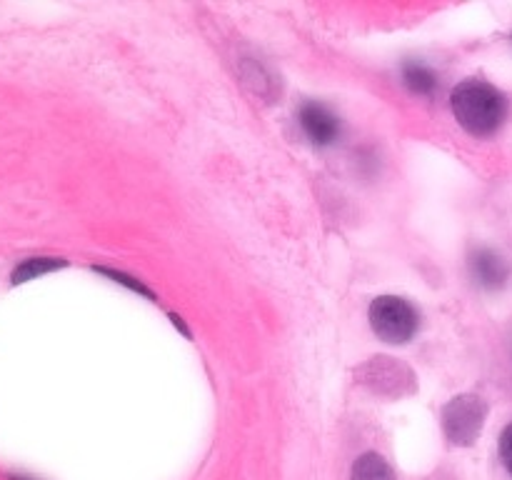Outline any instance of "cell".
Here are the masks:
<instances>
[{"label": "cell", "instance_id": "5b68a950", "mask_svg": "<svg viewBox=\"0 0 512 480\" xmlns=\"http://www.w3.org/2000/svg\"><path fill=\"white\" fill-rule=\"evenodd\" d=\"M300 128L303 133L313 140L315 145L325 148V145H333L335 140L340 138V120L338 115L330 108H325L323 103H315V100H308V103L300 105Z\"/></svg>", "mask_w": 512, "mask_h": 480}, {"label": "cell", "instance_id": "3957f363", "mask_svg": "<svg viewBox=\"0 0 512 480\" xmlns=\"http://www.w3.org/2000/svg\"><path fill=\"white\" fill-rule=\"evenodd\" d=\"M355 378L370 388L373 393L385 395V398H403L415 390V375L400 360L388 358V355H378V358H370L368 363L360 365L355 370Z\"/></svg>", "mask_w": 512, "mask_h": 480}, {"label": "cell", "instance_id": "8992f818", "mask_svg": "<svg viewBox=\"0 0 512 480\" xmlns=\"http://www.w3.org/2000/svg\"><path fill=\"white\" fill-rule=\"evenodd\" d=\"M470 273H473L475 283L488 290H495L503 288L510 275V268L495 250L480 248L470 255Z\"/></svg>", "mask_w": 512, "mask_h": 480}, {"label": "cell", "instance_id": "277c9868", "mask_svg": "<svg viewBox=\"0 0 512 480\" xmlns=\"http://www.w3.org/2000/svg\"><path fill=\"white\" fill-rule=\"evenodd\" d=\"M488 418V405L478 395H458L443 408L445 438L453 445H473Z\"/></svg>", "mask_w": 512, "mask_h": 480}, {"label": "cell", "instance_id": "7a4b0ae2", "mask_svg": "<svg viewBox=\"0 0 512 480\" xmlns=\"http://www.w3.org/2000/svg\"><path fill=\"white\" fill-rule=\"evenodd\" d=\"M368 318L375 335L393 345L408 343L420 323L418 310L408 300L398 298V295H380V298H375L370 303Z\"/></svg>", "mask_w": 512, "mask_h": 480}, {"label": "cell", "instance_id": "30bf717a", "mask_svg": "<svg viewBox=\"0 0 512 480\" xmlns=\"http://www.w3.org/2000/svg\"><path fill=\"white\" fill-rule=\"evenodd\" d=\"M500 458H503V465L512 475V423L505 425L503 435H500Z\"/></svg>", "mask_w": 512, "mask_h": 480}, {"label": "cell", "instance_id": "8fae6325", "mask_svg": "<svg viewBox=\"0 0 512 480\" xmlns=\"http://www.w3.org/2000/svg\"><path fill=\"white\" fill-rule=\"evenodd\" d=\"M103 273L113 275V278H115V280H118V278H120V280H123V283H128V280H125V278H123V275H118V273H110V270H103ZM130 285H133V288H135V290H140V293L150 295V293H148V290H145V288H143V285H135V283H130Z\"/></svg>", "mask_w": 512, "mask_h": 480}, {"label": "cell", "instance_id": "ba28073f", "mask_svg": "<svg viewBox=\"0 0 512 480\" xmlns=\"http://www.w3.org/2000/svg\"><path fill=\"white\" fill-rule=\"evenodd\" d=\"M403 83L408 85L410 93L415 95H433L438 88V75L423 63H405L403 65Z\"/></svg>", "mask_w": 512, "mask_h": 480}, {"label": "cell", "instance_id": "6da1fadb", "mask_svg": "<svg viewBox=\"0 0 512 480\" xmlns=\"http://www.w3.org/2000/svg\"><path fill=\"white\" fill-rule=\"evenodd\" d=\"M453 113L475 138H488L508 118V98L485 80H465L453 90Z\"/></svg>", "mask_w": 512, "mask_h": 480}, {"label": "cell", "instance_id": "9c48e42d", "mask_svg": "<svg viewBox=\"0 0 512 480\" xmlns=\"http://www.w3.org/2000/svg\"><path fill=\"white\" fill-rule=\"evenodd\" d=\"M65 260H55V258H28L23 260V263L18 265V268L13 270V275H10V280H13V285H20V283H28V280L38 278V275L43 273H50V270L55 268H63Z\"/></svg>", "mask_w": 512, "mask_h": 480}, {"label": "cell", "instance_id": "52a82bcc", "mask_svg": "<svg viewBox=\"0 0 512 480\" xmlns=\"http://www.w3.org/2000/svg\"><path fill=\"white\" fill-rule=\"evenodd\" d=\"M350 480H398L388 460L378 453H365L355 460Z\"/></svg>", "mask_w": 512, "mask_h": 480}, {"label": "cell", "instance_id": "7c38bea8", "mask_svg": "<svg viewBox=\"0 0 512 480\" xmlns=\"http://www.w3.org/2000/svg\"><path fill=\"white\" fill-rule=\"evenodd\" d=\"M8 480H33V478H25V475H8Z\"/></svg>", "mask_w": 512, "mask_h": 480}]
</instances>
